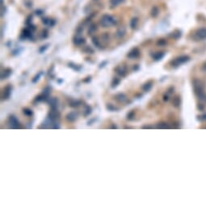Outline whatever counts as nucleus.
I'll return each mask as SVG.
<instances>
[{"instance_id":"1","label":"nucleus","mask_w":206,"mask_h":206,"mask_svg":"<svg viewBox=\"0 0 206 206\" xmlns=\"http://www.w3.org/2000/svg\"><path fill=\"white\" fill-rule=\"evenodd\" d=\"M100 22H101V24L103 26L107 28V27L113 26V24H116V19L112 15H104L101 18Z\"/></svg>"},{"instance_id":"2","label":"nucleus","mask_w":206,"mask_h":206,"mask_svg":"<svg viewBox=\"0 0 206 206\" xmlns=\"http://www.w3.org/2000/svg\"><path fill=\"white\" fill-rule=\"evenodd\" d=\"M196 37L199 39V40H205L206 39V28H200L196 32L195 34Z\"/></svg>"},{"instance_id":"4","label":"nucleus","mask_w":206,"mask_h":206,"mask_svg":"<svg viewBox=\"0 0 206 206\" xmlns=\"http://www.w3.org/2000/svg\"><path fill=\"white\" fill-rule=\"evenodd\" d=\"M125 34V28H120L117 32H116V35L119 37H122Z\"/></svg>"},{"instance_id":"3","label":"nucleus","mask_w":206,"mask_h":206,"mask_svg":"<svg viewBox=\"0 0 206 206\" xmlns=\"http://www.w3.org/2000/svg\"><path fill=\"white\" fill-rule=\"evenodd\" d=\"M187 61H189V57L181 56L180 57H178V58H176V60L174 61V64L176 65V66H179V65L187 62Z\"/></svg>"},{"instance_id":"8","label":"nucleus","mask_w":206,"mask_h":206,"mask_svg":"<svg viewBox=\"0 0 206 206\" xmlns=\"http://www.w3.org/2000/svg\"><path fill=\"white\" fill-rule=\"evenodd\" d=\"M203 70H204L205 71H206V63L204 65V66H203Z\"/></svg>"},{"instance_id":"5","label":"nucleus","mask_w":206,"mask_h":206,"mask_svg":"<svg viewBox=\"0 0 206 206\" xmlns=\"http://www.w3.org/2000/svg\"><path fill=\"white\" fill-rule=\"evenodd\" d=\"M159 13V9L157 7H154L152 8V11H151V15L154 16V17H156Z\"/></svg>"},{"instance_id":"6","label":"nucleus","mask_w":206,"mask_h":206,"mask_svg":"<svg viewBox=\"0 0 206 206\" xmlns=\"http://www.w3.org/2000/svg\"><path fill=\"white\" fill-rule=\"evenodd\" d=\"M138 19H137V18H133V19H132L131 24H130L132 28H135L137 27V25H138Z\"/></svg>"},{"instance_id":"7","label":"nucleus","mask_w":206,"mask_h":206,"mask_svg":"<svg viewBox=\"0 0 206 206\" xmlns=\"http://www.w3.org/2000/svg\"><path fill=\"white\" fill-rule=\"evenodd\" d=\"M121 2H122V0H112V1H111V3H112V6H113V7H116L117 5L121 3Z\"/></svg>"}]
</instances>
